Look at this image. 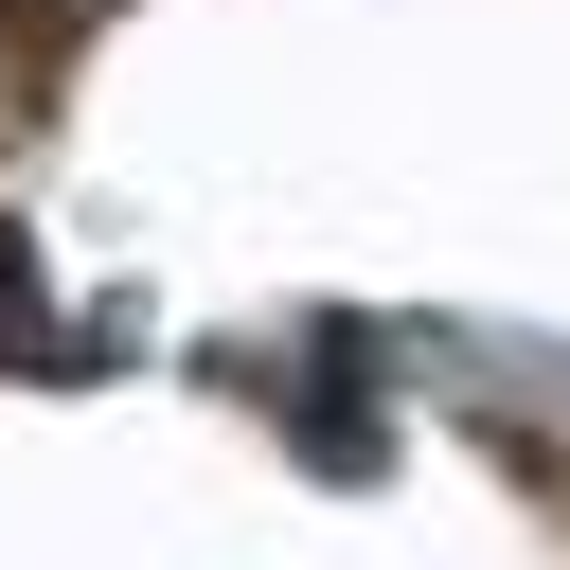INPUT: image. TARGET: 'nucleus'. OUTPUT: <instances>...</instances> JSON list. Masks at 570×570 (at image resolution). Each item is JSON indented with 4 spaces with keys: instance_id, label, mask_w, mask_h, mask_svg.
Instances as JSON below:
<instances>
[{
    "instance_id": "2",
    "label": "nucleus",
    "mask_w": 570,
    "mask_h": 570,
    "mask_svg": "<svg viewBox=\"0 0 570 570\" xmlns=\"http://www.w3.org/2000/svg\"><path fill=\"white\" fill-rule=\"evenodd\" d=\"M0 356H36V249L0 232Z\"/></svg>"
},
{
    "instance_id": "1",
    "label": "nucleus",
    "mask_w": 570,
    "mask_h": 570,
    "mask_svg": "<svg viewBox=\"0 0 570 570\" xmlns=\"http://www.w3.org/2000/svg\"><path fill=\"white\" fill-rule=\"evenodd\" d=\"M303 463H321V481H374V463H392V428H374V392H356V321L321 338V392H303Z\"/></svg>"
}]
</instances>
